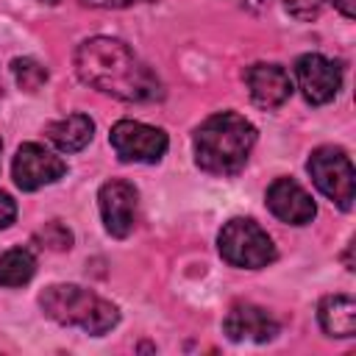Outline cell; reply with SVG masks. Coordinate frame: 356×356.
<instances>
[{"mask_svg": "<svg viewBox=\"0 0 356 356\" xmlns=\"http://www.w3.org/2000/svg\"><path fill=\"white\" fill-rule=\"evenodd\" d=\"M75 72L86 86L117 100L153 103L164 97L161 78L125 42L111 36L83 39L75 50Z\"/></svg>", "mask_w": 356, "mask_h": 356, "instance_id": "1", "label": "cell"}, {"mask_svg": "<svg viewBox=\"0 0 356 356\" xmlns=\"http://www.w3.org/2000/svg\"><path fill=\"white\" fill-rule=\"evenodd\" d=\"M256 145V128L236 111H217L206 117L192 139L195 164L209 175H236Z\"/></svg>", "mask_w": 356, "mask_h": 356, "instance_id": "2", "label": "cell"}, {"mask_svg": "<svg viewBox=\"0 0 356 356\" xmlns=\"http://www.w3.org/2000/svg\"><path fill=\"white\" fill-rule=\"evenodd\" d=\"M39 306L53 323L81 328L92 337H100L120 323V309L111 300L78 284H50L39 295Z\"/></svg>", "mask_w": 356, "mask_h": 356, "instance_id": "3", "label": "cell"}, {"mask_svg": "<svg viewBox=\"0 0 356 356\" xmlns=\"http://www.w3.org/2000/svg\"><path fill=\"white\" fill-rule=\"evenodd\" d=\"M217 250L231 267L242 270H261L278 256L270 234L250 217L228 220L217 234Z\"/></svg>", "mask_w": 356, "mask_h": 356, "instance_id": "4", "label": "cell"}, {"mask_svg": "<svg viewBox=\"0 0 356 356\" xmlns=\"http://www.w3.org/2000/svg\"><path fill=\"white\" fill-rule=\"evenodd\" d=\"M306 170H309L312 181H314V186L331 203H337L342 211L353 209V200H356V172H353V164H350V159H348V153L342 147H334V145L317 147L309 156Z\"/></svg>", "mask_w": 356, "mask_h": 356, "instance_id": "5", "label": "cell"}, {"mask_svg": "<svg viewBox=\"0 0 356 356\" xmlns=\"http://www.w3.org/2000/svg\"><path fill=\"white\" fill-rule=\"evenodd\" d=\"M108 142L120 161L128 164H159L170 147V139L161 128L145 125L139 120H120L111 125Z\"/></svg>", "mask_w": 356, "mask_h": 356, "instance_id": "6", "label": "cell"}, {"mask_svg": "<svg viewBox=\"0 0 356 356\" xmlns=\"http://www.w3.org/2000/svg\"><path fill=\"white\" fill-rule=\"evenodd\" d=\"M11 172H14V184L22 192H36V189L64 178L67 175V161L61 156L50 153L47 147L36 145V142H25V145H19V150L14 156Z\"/></svg>", "mask_w": 356, "mask_h": 356, "instance_id": "7", "label": "cell"}, {"mask_svg": "<svg viewBox=\"0 0 356 356\" xmlns=\"http://www.w3.org/2000/svg\"><path fill=\"white\" fill-rule=\"evenodd\" d=\"M295 78H298V89H300L303 100L312 106L331 103L342 89L339 64H334L331 58H325L320 53H303L295 61Z\"/></svg>", "mask_w": 356, "mask_h": 356, "instance_id": "8", "label": "cell"}, {"mask_svg": "<svg viewBox=\"0 0 356 356\" xmlns=\"http://www.w3.org/2000/svg\"><path fill=\"white\" fill-rule=\"evenodd\" d=\"M97 206H100V217H103V225L111 236L117 239H125L134 225H136V206H139V192L134 184L122 181V178H114V181H106L97 192Z\"/></svg>", "mask_w": 356, "mask_h": 356, "instance_id": "9", "label": "cell"}, {"mask_svg": "<svg viewBox=\"0 0 356 356\" xmlns=\"http://www.w3.org/2000/svg\"><path fill=\"white\" fill-rule=\"evenodd\" d=\"M267 209L286 225H309L317 214V206L312 195L292 178H275L267 186Z\"/></svg>", "mask_w": 356, "mask_h": 356, "instance_id": "10", "label": "cell"}, {"mask_svg": "<svg viewBox=\"0 0 356 356\" xmlns=\"http://www.w3.org/2000/svg\"><path fill=\"white\" fill-rule=\"evenodd\" d=\"M245 86H248L250 100L267 111L284 106L292 95L289 72L281 64H267V61H259V64L245 70Z\"/></svg>", "mask_w": 356, "mask_h": 356, "instance_id": "11", "label": "cell"}, {"mask_svg": "<svg viewBox=\"0 0 356 356\" xmlns=\"http://www.w3.org/2000/svg\"><path fill=\"white\" fill-rule=\"evenodd\" d=\"M222 334L231 342H270L278 334V320L253 303H236L222 320Z\"/></svg>", "mask_w": 356, "mask_h": 356, "instance_id": "12", "label": "cell"}, {"mask_svg": "<svg viewBox=\"0 0 356 356\" xmlns=\"http://www.w3.org/2000/svg\"><path fill=\"white\" fill-rule=\"evenodd\" d=\"M44 136L61 150V153H78L83 150L95 136V122L89 114H70L61 120H53L44 125Z\"/></svg>", "mask_w": 356, "mask_h": 356, "instance_id": "13", "label": "cell"}, {"mask_svg": "<svg viewBox=\"0 0 356 356\" xmlns=\"http://www.w3.org/2000/svg\"><path fill=\"white\" fill-rule=\"evenodd\" d=\"M317 320L328 337H353L356 334V300L350 295H325L317 306Z\"/></svg>", "mask_w": 356, "mask_h": 356, "instance_id": "14", "label": "cell"}, {"mask_svg": "<svg viewBox=\"0 0 356 356\" xmlns=\"http://www.w3.org/2000/svg\"><path fill=\"white\" fill-rule=\"evenodd\" d=\"M33 273H36V259L31 250L11 248L0 256V286H6V289L22 286L33 278Z\"/></svg>", "mask_w": 356, "mask_h": 356, "instance_id": "15", "label": "cell"}, {"mask_svg": "<svg viewBox=\"0 0 356 356\" xmlns=\"http://www.w3.org/2000/svg\"><path fill=\"white\" fill-rule=\"evenodd\" d=\"M11 72H14V81L22 92H39L47 83V67L39 64L36 58H14Z\"/></svg>", "mask_w": 356, "mask_h": 356, "instance_id": "16", "label": "cell"}, {"mask_svg": "<svg viewBox=\"0 0 356 356\" xmlns=\"http://www.w3.org/2000/svg\"><path fill=\"white\" fill-rule=\"evenodd\" d=\"M36 242L47 250H70L72 248V231L61 220H50L36 231Z\"/></svg>", "mask_w": 356, "mask_h": 356, "instance_id": "17", "label": "cell"}, {"mask_svg": "<svg viewBox=\"0 0 356 356\" xmlns=\"http://www.w3.org/2000/svg\"><path fill=\"white\" fill-rule=\"evenodd\" d=\"M323 3H325V0H284L286 11H289L295 19H303V22H309V19L320 17Z\"/></svg>", "mask_w": 356, "mask_h": 356, "instance_id": "18", "label": "cell"}, {"mask_svg": "<svg viewBox=\"0 0 356 356\" xmlns=\"http://www.w3.org/2000/svg\"><path fill=\"white\" fill-rule=\"evenodd\" d=\"M14 217H17V203H14V197H11L8 192H0V231L8 228V225L14 222Z\"/></svg>", "mask_w": 356, "mask_h": 356, "instance_id": "19", "label": "cell"}, {"mask_svg": "<svg viewBox=\"0 0 356 356\" xmlns=\"http://www.w3.org/2000/svg\"><path fill=\"white\" fill-rule=\"evenodd\" d=\"M89 8H131L139 3H159V0H81Z\"/></svg>", "mask_w": 356, "mask_h": 356, "instance_id": "20", "label": "cell"}, {"mask_svg": "<svg viewBox=\"0 0 356 356\" xmlns=\"http://www.w3.org/2000/svg\"><path fill=\"white\" fill-rule=\"evenodd\" d=\"M334 3V8L345 17V19H353L356 17V0H331Z\"/></svg>", "mask_w": 356, "mask_h": 356, "instance_id": "21", "label": "cell"}, {"mask_svg": "<svg viewBox=\"0 0 356 356\" xmlns=\"http://www.w3.org/2000/svg\"><path fill=\"white\" fill-rule=\"evenodd\" d=\"M231 3L245 8V11H264L270 6V0H231Z\"/></svg>", "mask_w": 356, "mask_h": 356, "instance_id": "22", "label": "cell"}, {"mask_svg": "<svg viewBox=\"0 0 356 356\" xmlns=\"http://www.w3.org/2000/svg\"><path fill=\"white\" fill-rule=\"evenodd\" d=\"M42 3H50V6H56V3H58V0H42Z\"/></svg>", "mask_w": 356, "mask_h": 356, "instance_id": "23", "label": "cell"}]
</instances>
